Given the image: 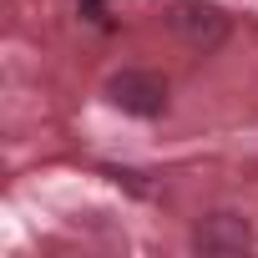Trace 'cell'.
Masks as SVG:
<instances>
[{"instance_id":"6da1fadb","label":"cell","mask_w":258,"mask_h":258,"mask_svg":"<svg viewBox=\"0 0 258 258\" xmlns=\"http://www.w3.org/2000/svg\"><path fill=\"white\" fill-rule=\"evenodd\" d=\"M106 101L116 111H126V116L152 121V116L167 111V81L157 71H147V66H121V71L106 76Z\"/></svg>"},{"instance_id":"7a4b0ae2","label":"cell","mask_w":258,"mask_h":258,"mask_svg":"<svg viewBox=\"0 0 258 258\" xmlns=\"http://www.w3.org/2000/svg\"><path fill=\"white\" fill-rule=\"evenodd\" d=\"M172 31L192 46V51H218L228 41V16L213 0H172Z\"/></svg>"},{"instance_id":"3957f363","label":"cell","mask_w":258,"mask_h":258,"mask_svg":"<svg viewBox=\"0 0 258 258\" xmlns=\"http://www.w3.org/2000/svg\"><path fill=\"white\" fill-rule=\"evenodd\" d=\"M192 248L208 253V258H228V253H248L253 248V223L233 208H218L208 213L198 228H192Z\"/></svg>"},{"instance_id":"277c9868","label":"cell","mask_w":258,"mask_h":258,"mask_svg":"<svg viewBox=\"0 0 258 258\" xmlns=\"http://www.w3.org/2000/svg\"><path fill=\"white\" fill-rule=\"evenodd\" d=\"M76 6L86 11V21H106V11H101V0H76Z\"/></svg>"}]
</instances>
